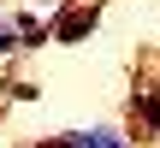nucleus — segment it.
Returning <instances> with one entry per match:
<instances>
[{
    "instance_id": "20e7f679",
    "label": "nucleus",
    "mask_w": 160,
    "mask_h": 148,
    "mask_svg": "<svg viewBox=\"0 0 160 148\" xmlns=\"http://www.w3.org/2000/svg\"><path fill=\"white\" fill-rule=\"evenodd\" d=\"M101 148H131V142H125L119 131H107V142H101Z\"/></svg>"
},
{
    "instance_id": "7ed1b4c3",
    "label": "nucleus",
    "mask_w": 160,
    "mask_h": 148,
    "mask_svg": "<svg viewBox=\"0 0 160 148\" xmlns=\"http://www.w3.org/2000/svg\"><path fill=\"white\" fill-rule=\"evenodd\" d=\"M18 47H24V36H18V30H0V59H6V53H18Z\"/></svg>"
},
{
    "instance_id": "f03ea898",
    "label": "nucleus",
    "mask_w": 160,
    "mask_h": 148,
    "mask_svg": "<svg viewBox=\"0 0 160 148\" xmlns=\"http://www.w3.org/2000/svg\"><path fill=\"white\" fill-rule=\"evenodd\" d=\"M137 113H142V125L148 131H160V95L148 89V95H137Z\"/></svg>"
},
{
    "instance_id": "f257e3e1",
    "label": "nucleus",
    "mask_w": 160,
    "mask_h": 148,
    "mask_svg": "<svg viewBox=\"0 0 160 148\" xmlns=\"http://www.w3.org/2000/svg\"><path fill=\"white\" fill-rule=\"evenodd\" d=\"M89 30H95V6H77V12H65L48 36H53V42H77V36H89Z\"/></svg>"
}]
</instances>
